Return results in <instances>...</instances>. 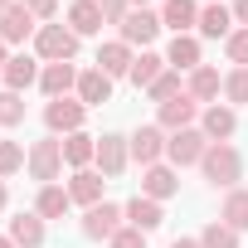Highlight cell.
Instances as JSON below:
<instances>
[{"label":"cell","mask_w":248,"mask_h":248,"mask_svg":"<svg viewBox=\"0 0 248 248\" xmlns=\"http://www.w3.org/2000/svg\"><path fill=\"white\" fill-rule=\"evenodd\" d=\"M122 209H127V224H132V229H141V233H151V229H161V224H166V209H161V200H146V195L127 200Z\"/></svg>","instance_id":"d6986e66"},{"label":"cell","mask_w":248,"mask_h":248,"mask_svg":"<svg viewBox=\"0 0 248 248\" xmlns=\"http://www.w3.org/2000/svg\"><path fill=\"white\" fill-rule=\"evenodd\" d=\"M132 10H151V0H132Z\"/></svg>","instance_id":"7bdbcfd3"},{"label":"cell","mask_w":248,"mask_h":248,"mask_svg":"<svg viewBox=\"0 0 248 248\" xmlns=\"http://www.w3.org/2000/svg\"><path fill=\"white\" fill-rule=\"evenodd\" d=\"M132 63H137V49H132V44H122V39H107V44L97 49V68H102L107 78H127Z\"/></svg>","instance_id":"4fadbf2b"},{"label":"cell","mask_w":248,"mask_h":248,"mask_svg":"<svg viewBox=\"0 0 248 248\" xmlns=\"http://www.w3.org/2000/svg\"><path fill=\"white\" fill-rule=\"evenodd\" d=\"M10 238H15V248H39L44 243V219L30 209V214H15L10 219Z\"/></svg>","instance_id":"4316f807"},{"label":"cell","mask_w":248,"mask_h":248,"mask_svg":"<svg viewBox=\"0 0 248 248\" xmlns=\"http://www.w3.org/2000/svg\"><path fill=\"white\" fill-rule=\"evenodd\" d=\"M39 88H44L49 102H54V97H68V93H78V68H73V63H44Z\"/></svg>","instance_id":"9a60e30c"},{"label":"cell","mask_w":248,"mask_h":248,"mask_svg":"<svg viewBox=\"0 0 248 248\" xmlns=\"http://www.w3.org/2000/svg\"><path fill=\"white\" fill-rule=\"evenodd\" d=\"M15 5H25L39 25H54V10H59V0H15Z\"/></svg>","instance_id":"d590c367"},{"label":"cell","mask_w":248,"mask_h":248,"mask_svg":"<svg viewBox=\"0 0 248 248\" xmlns=\"http://www.w3.org/2000/svg\"><path fill=\"white\" fill-rule=\"evenodd\" d=\"M170 248H200V238H175Z\"/></svg>","instance_id":"60d3db41"},{"label":"cell","mask_w":248,"mask_h":248,"mask_svg":"<svg viewBox=\"0 0 248 248\" xmlns=\"http://www.w3.org/2000/svg\"><path fill=\"white\" fill-rule=\"evenodd\" d=\"M93 156H97V137H88V132H73V137H63V166H73V170H88V166H93Z\"/></svg>","instance_id":"d4e9b609"},{"label":"cell","mask_w":248,"mask_h":248,"mask_svg":"<svg viewBox=\"0 0 248 248\" xmlns=\"http://www.w3.org/2000/svg\"><path fill=\"white\" fill-rule=\"evenodd\" d=\"M161 30H166V25H161V10H132L127 20L117 25V39L132 44V49H146V44H156Z\"/></svg>","instance_id":"5b68a950"},{"label":"cell","mask_w":248,"mask_h":248,"mask_svg":"<svg viewBox=\"0 0 248 248\" xmlns=\"http://www.w3.org/2000/svg\"><path fill=\"white\" fill-rule=\"evenodd\" d=\"M97 5H102V20L107 25H122V20L132 15V0H97Z\"/></svg>","instance_id":"74e56055"},{"label":"cell","mask_w":248,"mask_h":248,"mask_svg":"<svg viewBox=\"0 0 248 248\" xmlns=\"http://www.w3.org/2000/svg\"><path fill=\"white\" fill-rule=\"evenodd\" d=\"M209 146H214V141H209L200 127H185V132H170V141H166V161H170L175 170H180V166H200Z\"/></svg>","instance_id":"3957f363"},{"label":"cell","mask_w":248,"mask_h":248,"mask_svg":"<svg viewBox=\"0 0 248 248\" xmlns=\"http://www.w3.org/2000/svg\"><path fill=\"white\" fill-rule=\"evenodd\" d=\"M25 166H30V175H34L39 185H54V180H59V170H63V141H59V137H44V141H34Z\"/></svg>","instance_id":"277c9868"},{"label":"cell","mask_w":248,"mask_h":248,"mask_svg":"<svg viewBox=\"0 0 248 248\" xmlns=\"http://www.w3.org/2000/svg\"><path fill=\"white\" fill-rule=\"evenodd\" d=\"M117 229H127V209H117V204H107V200L83 214V233H88V238H112Z\"/></svg>","instance_id":"30bf717a"},{"label":"cell","mask_w":248,"mask_h":248,"mask_svg":"<svg viewBox=\"0 0 248 248\" xmlns=\"http://www.w3.org/2000/svg\"><path fill=\"white\" fill-rule=\"evenodd\" d=\"M68 185H39V200H34V214L39 219H63L68 214Z\"/></svg>","instance_id":"484cf974"},{"label":"cell","mask_w":248,"mask_h":248,"mask_svg":"<svg viewBox=\"0 0 248 248\" xmlns=\"http://www.w3.org/2000/svg\"><path fill=\"white\" fill-rule=\"evenodd\" d=\"M25 161H30V151H25L20 141H0V180H5V175H15Z\"/></svg>","instance_id":"d6a6232c"},{"label":"cell","mask_w":248,"mask_h":248,"mask_svg":"<svg viewBox=\"0 0 248 248\" xmlns=\"http://www.w3.org/2000/svg\"><path fill=\"white\" fill-rule=\"evenodd\" d=\"M73 54H78V34L68 25H39V34H34L39 63H73Z\"/></svg>","instance_id":"7a4b0ae2"},{"label":"cell","mask_w":248,"mask_h":248,"mask_svg":"<svg viewBox=\"0 0 248 248\" xmlns=\"http://www.w3.org/2000/svg\"><path fill=\"white\" fill-rule=\"evenodd\" d=\"M185 93H190L195 102H219V93H224V78H219V68H209V63H200V68L190 73V83H185Z\"/></svg>","instance_id":"cb8c5ba5"},{"label":"cell","mask_w":248,"mask_h":248,"mask_svg":"<svg viewBox=\"0 0 248 248\" xmlns=\"http://www.w3.org/2000/svg\"><path fill=\"white\" fill-rule=\"evenodd\" d=\"M107 97H112V78L102 68H83L78 73V102L83 107H102Z\"/></svg>","instance_id":"44dd1931"},{"label":"cell","mask_w":248,"mask_h":248,"mask_svg":"<svg viewBox=\"0 0 248 248\" xmlns=\"http://www.w3.org/2000/svg\"><path fill=\"white\" fill-rule=\"evenodd\" d=\"M161 25L175 30V34H190L200 25V5L195 0H161Z\"/></svg>","instance_id":"ffe728a7"},{"label":"cell","mask_w":248,"mask_h":248,"mask_svg":"<svg viewBox=\"0 0 248 248\" xmlns=\"http://www.w3.org/2000/svg\"><path fill=\"white\" fill-rule=\"evenodd\" d=\"M102 5H97V0H73V5H68V30L78 34V39H88V34H102Z\"/></svg>","instance_id":"ac0fdd59"},{"label":"cell","mask_w":248,"mask_h":248,"mask_svg":"<svg viewBox=\"0 0 248 248\" xmlns=\"http://www.w3.org/2000/svg\"><path fill=\"white\" fill-rule=\"evenodd\" d=\"M107 243H112V248H146V233H141V229H132V224H127V229H117V233H112V238H107Z\"/></svg>","instance_id":"8d00e7d4"},{"label":"cell","mask_w":248,"mask_h":248,"mask_svg":"<svg viewBox=\"0 0 248 248\" xmlns=\"http://www.w3.org/2000/svg\"><path fill=\"white\" fill-rule=\"evenodd\" d=\"M200 132H204L209 141H229V137L238 132V112H233L229 102H209V107L200 112Z\"/></svg>","instance_id":"8fae6325"},{"label":"cell","mask_w":248,"mask_h":248,"mask_svg":"<svg viewBox=\"0 0 248 248\" xmlns=\"http://www.w3.org/2000/svg\"><path fill=\"white\" fill-rule=\"evenodd\" d=\"M10 204V195H5V180H0V209H5Z\"/></svg>","instance_id":"b9f144b4"},{"label":"cell","mask_w":248,"mask_h":248,"mask_svg":"<svg viewBox=\"0 0 248 248\" xmlns=\"http://www.w3.org/2000/svg\"><path fill=\"white\" fill-rule=\"evenodd\" d=\"M39 73H44V63L34 59V54H10V63H5V88L10 93H25V88H34L39 83Z\"/></svg>","instance_id":"7c38bea8"},{"label":"cell","mask_w":248,"mask_h":248,"mask_svg":"<svg viewBox=\"0 0 248 248\" xmlns=\"http://www.w3.org/2000/svg\"><path fill=\"white\" fill-rule=\"evenodd\" d=\"M0 248H15V238H10V233H0Z\"/></svg>","instance_id":"ee69618b"},{"label":"cell","mask_w":248,"mask_h":248,"mask_svg":"<svg viewBox=\"0 0 248 248\" xmlns=\"http://www.w3.org/2000/svg\"><path fill=\"white\" fill-rule=\"evenodd\" d=\"M25 122V93L0 88V127H20Z\"/></svg>","instance_id":"f546056e"},{"label":"cell","mask_w":248,"mask_h":248,"mask_svg":"<svg viewBox=\"0 0 248 248\" xmlns=\"http://www.w3.org/2000/svg\"><path fill=\"white\" fill-rule=\"evenodd\" d=\"M229 10H233V25H238V30H248V0H233Z\"/></svg>","instance_id":"f35d334b"},{"label":"cell","mask_w":248,"mask_h":248,"mask_svg":"<svg viewBox=\"0 0 248 248\" xmlns=\"http://www.w3.org/2000/svg\"><path fill=\"white\" fill-rule=\"evenodd\" d=\"M219 224H229L233 233L248 229V190H229L224 204H219Z\"/></svg>","instance_id":"f1b7e54d"},{"label":"cell","mask_w":248,"mask_h":248,"mask_svg":"<svg viewBox=\"0 0 248 248\" xmlns=\"http://www.w3.org/2000/svg\"><path fill=\"white\" fill-rule=\"evenodd\" d=\"M204 5H209V0H204Z\"/></svg>","instance_id":"bcb514c9"},{"label":"cell","mask_w":248,"mask_h":248,"mask_svg":"<svg viewBox=\"0 0 248 248\" xmlns=\"http://www.w3.org/2000/svg\"><path fill=\"white\" fill-rule=\"evenodd\" d=\"M127 161H132L127 137H117V132H102V137H97V156H93V166H97L107 180H117L122 170H127Z\"/></svg>","instance_id":"52a82bcc"},{"label":"cell","mask_w":248,"mask_h":248,"mask_svg":"<svg viewBox=\"0 0 248 248\" xmlns=\"http://www.w3.org/2000/svg\"><path fill=\"white\" fill-rule=\"evenodd\" d=\"M200 170H204V180H209V185H224V190H238V175H243V156H238V151H233L229 141H214V146L204 151Z\"/></svg>","instance_id":"6da1fadb"},{"label":"cell","mask_w":248,"mask_h":248,"mask_svg":"<svg viewBox=\"0 0 248 248\" xmlns=\"http://www.w3.org/2000/svg\"><path fill=\"white\" fill-rule=\"evenodd\" d=\"M30 34H39V20L25 5H10L5 15H0V39H5V44H25Z\"/></svg>","instance_id":"e0dca14e"},{"label":"cell","mask_w":248,"mask_h":248,"mask_svg":"<svg viewBox=\"0 0 248 248\" xmlns=\"http://www.w3.org/2000/svg\"><path fill=\"white\" fill-rule=\"evenodd\" d=\"M166 63H170L175 73H195V68H200V39H195V34H175L170 49H166Z\"/></svg>","instance_id":"603a6c76"},{"label":"cell","mask_w":248,"mask_h":248,"mask_svg":"<svg viewBox=\"0 0 248 248\" xmlns=\"http://www.w3.org/2000/svg\"><path fill=\"white\" fill-rule=\"evenodd\" d=\"M224 54H229L233 68H248V30H233V34L224 39Z\"/></svg>","instance_id":"e575fe53"},{"label":"cell","mask_w":248,"mask_h":248,"mask_svg":"<svg viewBox=\"0 0 248 248\" xmlns=\"http://www.w3.org/2000/svg\"><path fill=\"white\" fill-rule=\"evenodd\" d=\"M224 97H229V107L248 102V68H233V73H224Z\"/></svg>","instance_id":"836d02e7"},{"label":"cell","mask_w":248,"mask_h":248,"mask_svg":"<svg viewBox=\"0 0 248 248\" xmlns=\"http://www.w3.org/2000/svg\"><path fill=\"white\" fill-rule=\"evenodd\" d=\"M83 117H88V107H83L78 97H54V102L44 107V122H49L54 137H73V132H83Z\"/></svg>","instance_id":"8992f818"},{"label":"cell","mask_w":248,"mask_h":248,"mask_svg":"<svg viewBox=\"0 0 248 248\" xmlns=\"http://www.w3.org/2000/svg\"><path fill=\"white\" fill-rule=\"evenodd\" d=\"M166 68H170V63H166V54H151V49H141V54H137V63H132V73H127V78H132V83H137V88H151V83H156V78H161V73H166Z\"/></svg>","instance_id":"83f0119b"},{"label":"cell","mask_w":248,"mask_h":248,"mask_svg":"<svg viewBox=\"0 0 248 248\" xmlns=\"http://www.w3.org/2000/svg\"><path fill=\"white\" fill-rule=\"evenodd\" d=\"M200 248H238V233H233L229 224H219V219H214V224L200 233Z\"/></svg>","instance_id":"1f68e13d"},{"label":"cell","mask_w":248,"mask_h":248,"mask_svg":"<svg viewBox=\"0 0 248 248\" xmlns=\"http://www.w3.org/2000/svg\"><path fill=\"white\" fill-rule=\"evenodd\" d=\"M175 190H180L175 166H146V175H141V195L146 200H170Z\"/></svg>","instance_id":"7402d4cb"},{"label":"cell","mask_w":248,"mask_h":248,"mask_svg":"<svg viewBox=\"0 0 248 248\" xmlns=\"http://www.w3.org/2000/svg\"><path fill=\"white\" fill-rule=\"evenodd\" d=\"M102 185H107L102 170H73V180H68V200L83 204V209H93V204H102Z\"/></svg>","instance_id":"2e32d148"},{"label":"cell","mask_w":248,"mask_h":248,"mask_svg":"<svg viewBox=\"0 0 248 248\" xmlns=\"http://www.w3.org/2000/svg\"><path fill=\"white\" fill-rule=\"evenodd\" d=\"M195 117H200V102L190 93H180V97H170V102L156 107V127L161 132H185V127H195Z\"/></svg>","instance_id":"ba28073f"},{"label":"cell","mask_w":248,"mask_h":248,"mask_svg":"<svg viewBox=\"0 0 248 248\" xmlns=\"http://www.w3.org/2000/svg\"><path fill=\"white\" fill-rule=\"evenodd\" d=\"M10 5H15V0H0V15H5V10H10Z\"/></svg>","instance_id":"f6af8a7d"},{"label":"cell","mask_w":248,"mask_h":248,"mask_svg":"<svg viewBox=\"0 0 248 248\" xmlns=\"http://www.w3.org/2000/svg\"><path fill=\"white\" fill-rule=\"evenodd\" d=\"M166 132L161 127H137L132 137H127V146H132V161H141V170L146 166H161V156H166Z\"/></svg>","instance_id":"9c48e42d"},{"label":"cell","mask_w":248,"mask_h":248,"mask_svg":"<svg viewBox=\"0 0 248 248\" xmlns=\"http://www.w3.org/2000/svg\"><path fill=\"white\" fill-rule=\"evenodd\" d=\"M5 63H10V44L0 39V73H5Z\"/></svg>","instance_id":"ab89813d"},{"label":"cell","mask_w":248,"mask_h":248,"mask_svg":"<svg viewBox=\"0 0 248 248\" xmlns=\"http://www.w3.org/2000/svg\"><path fill=\"white\" fill-rule=\"evenodd\" d=\"M204 39H229L238 25H233V10L219 5V0H209V5H200V25H195Z\"/></svg>","instance_id":"5bb4252c"},{"label":"cell","mask_w":248,"mask_h":248,"mask_svg":"<svg viewBox=\"0 0 248 248\" xmlns=\"http://www.w3.org/2000/svg\"><path fill=\"white\" fill-rule=\"evenodd\" d=\"M146 93H151V102L161 107V102H170V97H180V93H185V83H180V73H175V68H166V73H161V78H156V83H151Z\"/></svg>","instance_id":"4dcf8cb0"}]
</instances>
